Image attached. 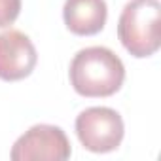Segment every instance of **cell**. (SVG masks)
<instances>
[{
    "label": "cell",
    "instance_id": "obj_1",
    "mask_svg": "<svg viewBox=\"0 0 161 161\" xmlns=\"http://www.w3.org/2000/svg\"><path fill=\"white\" fill-rule=\"evenodd\" d=\"M68 78L74 91L82 97H110L123 86L125 66L112 49L104 46H91L74 55Z\"/></svg>",
    "mask_w": 161,
    "mask_h": 161
},
{
    "label": "cell",
    "instance_id": "obj_2",
    "mask_svg": "<svg viewBox=\"0 0 161 161\" xmlns=\"http://www.w3.org/2000/svg\"><path fill=\"white\" fill-rule=\"evenodd\" d=\"M159 0H129L118 21L121 46L136 59L152 57L161 46Z\"/></svg>",
    "mask_w": 161,
    "mask_h": 161
},
{
    "label": "cell",
    "instance_id": "obj_3",
    "mask_svg": "<svg viewBox=\"0 0 161 161\" xmlns=\"http://www.w3.org/2000/svg\"><path fill=\"white\" fill-rule=\"evenodd\" d=\"M123 119L108 106H91L78 114L76 135L82 146L93 153H108L119 148L123 140Z\"/></svg>",
    "mask_w": 161,
    "mask_h": 161
},
{
    "label": "cell",
    "instance_id": "obj_4",
    "mask_svg": "<svg viewBox=\"0 0 161 161\" xmlns=\"http://www.w3.org/2000/svg\"><path fill=\"white\" fill-rule=\"evenodd\" d=\"M72 153L68 136L57 125L38 123L25 131L14 144V161H64Z\"/></svg>",
    "mask_w": 161,
    "mask_h": 161
},
{
    "label": "cell",
    "instance_id": "obj_5",
    "mask_svg": "<svg viewBox=\"0 0 161 161\" xmlns=\"http://www.w3.org/2000/svg\"><path fill=\"white\" fill-rule=\"evenodd\" d=\"M38 61L32 40L17 31L10 29L0 32V80L19 82L32 74Z\"/></svg>",
    "mask_w": 161,
    "mask_h": 161
},
{
    "label": "cell",
    "instance_id": "obj_6",
    "mask_svg": "<svg viewBox=\"0 0 161 161\" xmlns=\"http://www.w3.org/2000/svg\"><path fill=\"white\" fill-rule=\"evenodd\" d=\"M63 19L72 34L93 36L104 29L108 6L104 0H64Z\"/></svg>",
    "mask_w": 161,
    "mask_h": 161
},
{
    "label": "cell",
    "instance_id": "obj_7",
    "mask_svg": "<svg viewBox=\"0 0 161 161\" xmlns=\"http://www.w3.org/2000/svg\"><path fill=\"white\" fill-rule=\"evenodd\" d=\"M21 14V0H0V29L10 27Z\"/></svg>",
    "mask_w": 161,
    "mask_h": 161
}]
</instances>
